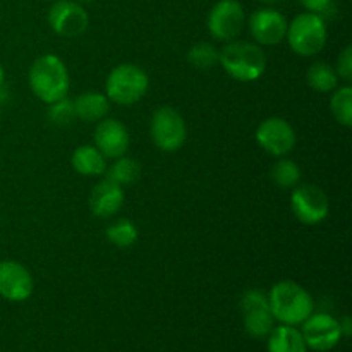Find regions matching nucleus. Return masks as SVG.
<instances>
[{"label": "nucleus", "instance_id": "obj_1", "mask_svg": "<svg viewBox=\"0 0 352 352\" xmlns=\"http://www.w3.org/2000/svg\"><path fill=\"white\" fill-rule=\"evenodd\" d=\"M30 88L36 98L48 105L65 98L71 88V78L64 62L54 54L38 57L30 69Z\"/></svg>", "mask_w": 352, "mask_h": 352}, {"label": "nucleus", "instance_id": "obj_2", "mask_svg": "<svg viewBox=\"0 0 352 352\" xmlns=\"http://www.w3.org/2000/svg\"><path fill=\"white\" fill-rule=\"evenodd\" d=\"M272 315L282 325H301L313 313L315 302L305 287L292 280H282L268 294Z\"/></svg>", "mask_w": 352, "mask_h": 352}, {"label": "nucleus", "instance_id": "obj_3", "mask_svg": "<svg viewBox=\"0 0 352 352\" xmlns=\"http://www.w3.org/2000/svg\"><path fill=\"white\" fill-rule=\"evenodd\" d=\"M223 71L237 81H256L267 71V55L256 43L232 40L219 54Z\"/></svg>", "mask_w": 352, "mask_h": 352}, {"label": "nucleus", "instance_id": "obj_4", "mask_svg": "<svg viewBox=\"0 0 352 352\" xmlns=\"http://www.w3.org/2000/svg\"><path fill=\"white\" fill-rule=\"evenodd\" d=\"M148 86L150 79L140 65L120 64L113 67L107 78V98L117 105H134L146 95Z\"/></svg>", "mask_w": 352, "mask_h": 352}, {"label": "nucleus", "instance_id": "obj_5", "mask_svg": "<svg viewBox=\"0 0 352 352\" xmlns=\"http://www.w3.org/2000/svg\"><path fill=\"white\" fill-rule=\"evenodd\" d=\"M327 24L325 19L318 14L302 12L287 24V34L292 50L302 57H311L320 54L327 45Z\"/></svg>", "mask_w": 352, "mask_h": 352}, {"label": "nucleus", "instance_id": "obj_6", "mask_svg": "<svg viewBox=\"0 0 352 352\" xmlns=\"http://www.w3.org/2000/svg\"><path fill=\"white\" fill-rule=\"evenodd\" d=\"M150 134L155 146L167 153L181 150L188 138L184 119L172 107H160L155 110L151 117Z\"/></svg>", "mask_w": 352, "mask_h": 352}, {"label": "nucleus", "instance_id": "obj_7", "mask_svg": "<svg viewBox=\"0 0 352 352\" xmlns=\"http://www.w3.org/2000/svg\"><path fill=\"white\" fill-rule=\"evenodd\" d=\"M291 208L299 222L305 226H316L329 217V196L315 184L296 186L291 196Z\"/></svg>", "mask_w": 352, "mask_h": 352}, {"label": "nucleus", "instance_id": "obj_8", "mask_svg": "<svg viewBox=\"0 0 352 352\" xmlns=\"http://www.w3.org/2000/svg\"><path fill=\"white\" fill-rule=\"evenodd\" d=\"M241 309L244 316V329L254 339H265L274 330V315H272L268 296L265 292L251 289L241 299Z\"/></svg>", "mask_w": 352, "mask_h": 352}, {"label": "nucleus", "instance_id": "obj_9", "mask_svg": "<svg viewBox=\"0 0 352 352\" xmlns=\"http://www.w3.org/2000/svg\"><path fill=\"white\" fill-rule=\"evenodd\" d=\"M244 9L237 0H220L208 14V30L220 41H232L244 28Z\"/></svg>", "mask_w": 352, "mask_h": 352}, {"label": "nucleus", "instance_id": "obj_10", "mask_svg": "<svg viewBox=\"0 0 352 352\" xmlns=\"http://www.w3.org/2000/svg\"><path fill=\"white\" fill-rule=\"evenodd\" d=\"M302 339L309 349L316 352L332 351L342 339L339 320L327 313L309 315L308 320L302 322Z\"/></svg>", "mask_w": 352, "mask_h": 352}, {"label": "nucleus", "instance_id": "obj_11", "mask_svg": "<svg viewBox=\"0 0 352 352\" xmlns=\"http://www.w3.org/2000/svg\"><path fill=\"white\" fill-rule=\"evenodd\" d=\"M48 24L64 38H78L88 30L89 16L81 3L72 0H58L48 10Z\"/></svg>", "mask_w": 352, "mask_h": 352}, {"label": "nucleus", "instance_id": "obj_12", "mask_svg": "<svg viewBox=\"0 0 352 352\" xmlns=\"http://www.w3.org/2000/svg\"><path fill=\"white\" fill-rule=\"evenodd\" d=\"M256 141L272 157H285L296 146V133L287 120L270 117L256 129Z\"/></svg>", "mask_w": 352, "mask_h": 352}, {"label": "nucleus", "instance_id": "obj_13", "mask_svg": "<svg viewBox=\"0 0 352 352\" xmlns=\"http://www.w3.org/2000/svg\"><path fill=\"white\" fill-rule=\"evenodd\" d=\"M34 282L24 265L17 261H0V298L10 302H23L33 294Z\"/></svg>", "mask_w": 352, "mask_h": 352}, {"label": "nucleus", "instance_id": "obj_14", "mask_svg": "<svg viewBox=\"0 0 352 352\" xmlns=\"http://www.w3.org/2000/svg\"><path fill=\"white\" fill-rule=\"evenodd\" d=\"M287 19L275 9H260L251 14L250 31L260 45H278L287 34Z\"/></svg>", "mask_w": 352, "mask_h": 352}, {"label": "nucleus", "instance_id": "obj_15", "mask_svg": "<svg viewBox=\"0 0 352 352\" xmlns=\"http://www.w3.org/2000/svg\"><path fill=\"white\" fill-rule=\"evenodd\" d=\"M95 146L105 158H119L129 150V133L117 119H102L95 129Z\"/></svg>", "mask_w": 352, "mask_h": 352}, {"label": "nucleus", "instance_id": "obj_16", "mask_svg": "<svg viewBox=\"0 0 352 352\" xmlns=\"http://www.w3.org/2000/svg\"><path fill=\"white\" fill-rule=\"evenodd\" d=\"M124 205V191L116 182L105 181L98 182L89 195V210L98 219H110L117 215Z\"/></svg>", "mask_w": 352, "mask_h": 352}, {"label": "nucleus", "instance_id": "obj_17", "mask_svg": "<svg viewBox=\"0 0 352 352\" xmlns=\"http://www.w3.org/2000/svg\"><path fill=\"white\" fill-rule=\"evenodd\" d=\"M76 117L82 122H100L110 110V100L98 91H85L74 100Z\"/></svg>", "mask_w": 352, "mask_h": 352}, {"label": "nucleus", "instance_id": "obj_18", "mask_svg": "<svg viewBox=\"0 0 352 352\" xmlns=\"http://www.w3.org/2000/svg\"><path fill=\"white\" fill-rule=\"evenodd\" d=\"M107 158L100 150L91 144H82L76 148L71 157V165L81 175H102L107 170Z\"/></svg>", "mask_w": 352, "mask_h": 352}, {"label": "nucleus", "instance_id": "obj_19", "mask_svg": "<svg viewBox=\"0 0 352 352\" xmlns=\"http://www.w3.org/2000/svg\"><path fill=\"white\" fill-rule=\"evenodd\" d=\"M268 352H308V346L296 327L280 325L268 336Z\"/></svg>", "mask_w": 352, "mask_h": 352}, {"label": "nucleus", "instance_id": "obj_20", "mask_svg": "<svg viewBox=\"0 0 352 352\" xmlns=\"http://www.w3.org/2000/svg\"><path fill=\"white\" fill-rule=\"evenodd\" d=\"M306 81L315 91L330 93L339 86V76L332 65L325 62H316L306 72Z\"/></svg>", "mask_w": 352, "mask_h": 352}, {"label": "nucleus", "instance_id": "obj_21", "mask_svg": "<svg viewBox=\"0 0 352 352\" xmlns=\"http://www.w3.org/2000/svg\"><path fill=\"white\" fill-rule=\"evenodd\" d=\"M141 165L134 158L119 157L112 164V167L107 168V179L119 186L133 184L140 179Z\"/></svg>", "mask_w": 352, "mask_h": 352}, {"label": "nucleus", "instance_id": "obj_22", "mask_svg": "<svg viewBox=\"0 0 352 352\" xmlns=\"http://www.w3.org/2000/svg\"><path fill=\"white\" fill-rule=\"evenodd\" d=\"M330 110L337 122L344 127L352 126V88L351 86H337L330 100Z\"/></svg>", "mask_w": 352, "mask_h": 352}, {"label": "nucleus", "instance_id": "obj_23", "mask_svg": "<svg viewBox=\"0 0 352 352\" xmlns=\"http://www.w3.org/2000/svg\"><path fill=\"white\" fill-rule=\"evenodd\" d=\"M107 239L113 246L126 250L138 241V229L129 219H119L107 229Z\"/></svg>", "mask_w": 352, "mask_h": 352}, {"label": "nucleus", "instance_id": "obj_24", "mask_svg": "<svg viewBox=\"0 0 352 352\" xmlns=\"http://www.w3.org/2000/svg\"><path fill=\"white\" fill-rule=\"evenodd\" d=\"M270 175L278 188L291 189V188H296L298 182L301 181V168H299L292 160H287V158L280 157V160L272 167Z\"/></svg>", "mask_w": 352, "mask_h": 352}, {"label": "nucleus", "instance_id": "obj_25", "mask_svg": "<svg viewBox=\"0 0 352 352\" xmlns=\"http://www.w3.org/2000/svg\"><path fill=\"white\" fill-rule=\"evenodd\" d=\"M219 54L220 52L212 43L201 41V43H196L195 47H191V50L188 52V60L192 67L208 71L219 62Z\"/></svg>", "mask_w": 352, "mask_h": 352}, {"label": "nucleus", "instance_id": "obj_26", "mask_svg": "<svg viewBox=\"0 0 352 352\" xmlns=\"http://www.w3.org/2000/svg\"><path fill=\"white\" fill-rule=\"evenodd\" d=\"M48 119L52 124L58 127H65L69 124H72V120L76 119V110H74V102L65 98L57 100V102L50 103V109H48Z\"/></svg>", "mask_w": 352, "mask_h": 352}, {"label": "nucleus", "instance_id": "obj_27", "mask_svg": "<svg viewBox=\"0 0 352 352\" xmlns=\"http://www.w3.org/2000/svg\"><path fill=\"white\" fill-rule=\"evenodd\" d=\"M337 76L340 79H344L346 82L352 81V47H346L342 50V54L337 58V67H336Z\"/></svg>", "mask_w": 352, "mask_h": 352}, {"label": "nucleus", "instance_id": "obj_28", "mask_svg": "<svg viewBox=\"0 0 352 352\" xmlns=\"http://www.w3.org/2000/svg\"><path fill=\"white\" fill-rule=\"evenodd\" d=\"M301 3L305 6V9L308 10V12L318 14V16L322 17L325 16V14H329L333 7L332 0H301Z\"/></svg>", "mask_w": 352, "mask_h": 352}, {"label": "nucleus", "instance_id": "obj_29", "mask_svg": "<svg viewBox=\"0 0 352 352\" xmlns=\"http://www.w3.org/2000/svg\"><path fill=\"white\" fill-rule=\"evenodd\" d=\"M340 323V330H342V337H351L352 329H351V318L349 316H344Z\"/></svg>", "mask_w": 352, "mask_h": 352}, {"label": "nucleus", "instance_id": "obj_30", "mask_svg": "<svg viewBox=\"0 0 352 352\" xmlns=\"http://www.w3.org/2000/svg\"><path fill=\"white\" fill-rule=\"evenodd\" d=\"M3 81H6V72H3V67H2V64H0V93H2V88H3Z\"/></svg>", "mask_w": 352, "mask_h": 352}, {"label": "nucleus", "instance_id": "obj_31", "mask_svg": "<svg viewBox=\"0 0 352 352\" xmlns=\"http://www.w3.org/2000/svg\"><path fill=\"white\" fill-rule=\"evenodd\" d=\"M261 2H265V3H274V2H278V0H261Z\"/></svg>", "mask_w": 352, "mask_h": 352}, {"label": "nucleus", "instance_id": "obj_32", "mask_svg": "<svg viewBox=\"0 0 352 352\" xmlns=\"http://www.w3.org/2000/svg\"><path fill=\"white\" fill-rule=\"evenodd\" d=\"M76 2H81V3H89V2H93V0H76Z\"/></svg>", "mask_w": 352, "mask_h": 352}]
</instances>
